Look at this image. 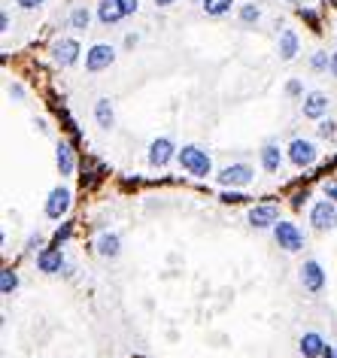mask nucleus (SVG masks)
<instances>
[{
	"instance_id": "aec40b11",
	"label": "nucleus",
	"mask_w": 337,
	"mask_h": 358,
	"mask_svg": "<svg viewBox=\"0 0 337 358\" xmlns=\"http://www.w3.org/2000/svg\"><path fill=\"white\" fill-rule=\"evenodd\" d=\"M95 119H97V125H101L104 131H110V128L116 125V110H113L110 97H101V101L95 103Z\"/></svg>"
},
{
	"instance_id": "e433bc0d",
	"label": "nucleus",
	"mask_w": 337,
	"mask_h": 358,
	"mask_svg": "<svg viewBox=\"0 0 337 358\" xmlns=\"http://www.w3.org/2000/svg\"><path fill=\"white\" fill-rule=\"evenodd\" d=\"M176 0H155V6H173Z\"/></svg>"
},
{
	"instance_id": "4c0bfd02",
	"label": "nucleus",
	"mask_w": 337,
	"mask_h": 358,
	"mask_svg": "<svg viewBox=\"0 0 337 358\" xmlns=\"http://www.w3.org/2000/svg\"><path fill=\"white\" fill-rule=\"evenodd\" d=\"M334 358H337V346H334Z\"/></svg>"
},
{
	"instance_id": "4468645a",
	"label": "nucleus",
	"mask_w": 337,
	"mask_h": 358,
	"mask_svg": "<svg viewBox=\"0 0 337 358\" xmlns=\"http://www.w3.org/2000/svg\"><path fill=\"white\" fill-rule=\"evenodd\" d=\"M95 249H97V255L101 258H119L122 255V237L116 231H104L101 237H97Z\"/></svg>"
},
{
	"instance_id": "f3484780",
	"label": "nucleus",
	"mask_w": 337,
	"mask_h": 358,
	"mask_svg": "<svg viewBox=\"0 0 337 358\" xmlns=\"http://www.w3.org/2000/svg\"><path fill=\"white\" fill-rule=\"evenodd\" d=\"M122 19H125V12H122L119 0H101L97 3V21L101 25H119Z\"/></svg>"
},
{
	"instance_id": "393cba45",
	"label": "nucleus",
	"mask_w": 337,
	"mask_h": 358,
	"mask_svg": "<svg viewBox=\"0 0 337 358\" xmlns=\"http://www.w3.org/2000/svg\"><path fill=\"white\" fill-rule=\"evenodd\" d=\"M310 67L316 73H322V70H331V58H328V52H316V55L310 58Z\"/></svg>"
},
{
	"instance_id": "39448f33",
	"label": "nucleus",
	"mask_w": 337,
	"mask_h": 358,
	"mask_svg": "<svg viewBox=\"0 0 337 358\" xmlns=\"http://www.w3.org/2000/svg\"><path fill=\"white\" fill-rule=\"evenodd\" d=\"M316 155H319L316 143H313V140H304V137H295V140L289 143V149H286V158H289V161H292L295 167H310L313 161H316Z\"/></svg>"
},
{
	"instance_id": "b1692460",
	"label": "nucleus",
	"mask_w": 337,
	"mask_h": 358,
	"mask_svg": "<svg viewBox=\"0 0 337 358\" xmlns=\"http://www.w3.org/2000/svg\"><path fill=\"white\" fill-rule=\"evenodd\" d=\"M88 21H91V12L86 10V6H76V10L70 12V25H73L76 30H86Z\"/></svg>"
},
{
	"instance_id": "f257e3e1",
	"label": "nucleus",
	"mask_w": 337,
	"mask_h": 358,
	"mask_svg": "<svg viewBox=\"0 0 337 358\" xmlns=\"http://www.w3.org/2000/svg\"><path fill=\"white\" fill-rule=\"evenodd\" d=\"M176 161H180L182 170L191 173V177H198V179H206L213 170V158L206 155L201 146H195V143H189V146H182L180 152H176Z\"/></svg>"
},
{
	"instance_id": "4be33fe9",
	"label": "nucleus",
	"mask_w": 337,
	"mask_h": 358,
	"mask_svg": "<svg viewBox=\"0 0 337 358\" xmlns=\"http://www.w3.org/2000/svg\"><path fill=\"white\" fill-rule=\"evenodd\" d=\"M15 288H19V273H12V270L0 273V292H3V298H10Z\"/></svg>"
},
{
	"instance_id": "5701e85b",
	"label": "nucleus",
	"mask_w": 337,
	"mask_h": 358,
	"mask_svg": "<svg viewBox=\"0 0 337 358\" xmlns=\"http://www.w3.org/2000/svg\"><path fill=\"white\" fill-rule=\"evenodd\" d=\"M240 21L243 25H258V21H262V10H258L256 3H243L240 6Z\"/></svg>"
},
{
	"instance_id": "7c9ffc66",
	"label": "nucleus",
	"mask_w": 337,
	"mask_h": 358,
	"mask_svg": "<svg viewBox=\"0 0 337 358\" xmlns=\"http://www.w3.org/2000/svg\"><path fill=\"white\" fill-rule=\"evenodd\" d=\"M325 197H328V201H334V203H337V179L325 182Z\"/></svg>"
},
{
	"instance_id": "ddd939ff",
	"label": "nucleus",
	"mask_w": 337,
	"mask_h": 358,
	"mask_svg": "<svg viewBox=\"0 0 337 358\" xmlns=\"http://www.w3.org/2000/svg\"><path fill=\"white\" fill-rule=\"evenodd\" d=\"M37 268H40V273H61L64 270V252H61V246L43 249V252L37 255Z\"/></svg>"
},
{
	"instance_id": "72a5a7b5",
	"label": "nucleus",
	"mask_w": 337,
	"mask_h": 358,
	"mask_svg": "<svg viewBox=\"0 0 337 358\" xmlns=\"http://www.w3.org/2000/svg\"><path fill=\"white\" fill-rule=\"evenodd\" d=\"M0 28H3V34H10V12L3 10V15H0Z\"/></svg>"
},
{
	"instance_id": "0eeeda50",
	"label": "nucleus",
	"mask_w": 337,
	"mask_h": 358,
	"mask_svg": "<svg viewBox=\"0 0 337 358\" xmlns=\"http://www.w3.org/2000/svg\"><path fill=\"white\" fill-rule=\"evenodd\" d=\"M113 61H116V49L106 46V43H95L86 52V70L88 73H101V70H106V67L113 64Z\"/></svg>"
},
{
	"instance_id": "bb28decb",
	"label": "nucleus",
	"mask_w": 337,
	"mask_h": 358,
	"mask_svg": "<svg viewBox=\"0 0 337 358\" xmlns=\"http://www.w3.org/2000/svg\"><path fill=\"white\" fill-rule=\"evenodd\" d=\"M334 131H337V125H334L331 119H322V121H319V134H322V137H334Z\"/></svg>"
},
{
	"instance_id": "c756f323",
	"label": "nucleus",
	"mask_w": 337,
	"mask_h": 358,
	"mask_svg": "<svg viewBox=\"0 0 337 358\" xmlns=\"http://www.w3.org/2000/svg\"><path fill=\"white\" fill-rule=\"evenodd\" d=\"M222 201H225V203H243V201H249V197H243L240 192H225V195H222Z\"/></svg>"
},
{
	"instance_id": "f03ea898",
	"label": "nucleus",
	"mask_w": 337,
	"mask_h": 358,
	"mask_svg": "<svg viewBox=\"0 0 337 358\" xmlns=\"http://www.w3.org/2000/svg\"><path fill=\"white\" fill-rule=\"evenodd\" d=\"M273 240H277V246L286 249V252H301L307 237H304V231L295 222H277L273 225Z\"/></svg>"
},
{
	"instance_id": "9d476101",
	"label": "nucleus",
	"mask_w": 337,
	"mask_h": 358,
	"mask_svg": "<svg viewBox=\"0 0 337 358\" xmlns=\"http://www.w3.org/2000/svg\"><path fill=\"white\" fill-rule=\"evenodd\" d=\"M247 219L256 231H264V228H273L280 222V210H277V203H258V207L249 210Z\"/></svg>"
},
{
	"instance_id": "1a4fd4ad",
	"label": "nucleus",
	"mask_w": 337,
	"mask_h": 358,
	"mask_svg": "<svg viewBox=\"0 0 337 358\" xmlns=\"http://www.w3.org/2000/svg\"><path fill=\"white\" fill-rule=\"evenodd\" d=\"M79 55H82V49L73 37H64V40H58L52 46V58H55L58 67H73L76 61H79Z\"/></svg>"
},
{
	"instance_id": "f704fd0d",
	"label": "nucleus",
	"mask_w": 337,
	"mask_h": 358,
	"mask_svg": "<svg viewBox=\"0 0 337 358\" xmlns=\"http://www.w3.org/2000/svg\"><path fill=\"white\" fill-rule=\"evenodd\" d=\"M10 97H15V101H21V97H25V91H21V86H10Z\"/></svg>"
},
{
	"instance_id": "c9c22d12",
	"label": "nucleus",
	"mask_w": 337,
	"mask_h": 358,
	"mask_svg": "<svg viewBox=\"0 0 337 358\" xmlns=\"http://www.w3.org/2000/svg\"><path fill=\"white\" fill-rule=\"evenodd\" d=\"M331 76H334V79H337V52H334V55H331Z\"/></svg>"
},
{
	"instance_id": "2f4dec72",
	"label": "nucleus",
	"mask_w": 337,
	"mask_h": 358,
	"mask_svg": "<svg viewBox=\"0 0 337 358\" xmlns=\"http://www.w3.org/2000/svg\"><path fill=\"white\" fill-rule=\"evenodd\" d=\"M286 95H292V97H295V95H301V82H295V79L289 82V86H286Z\"/></svg>"
},
{
	"instance_id": "7ed1b4c3",
	"label": "nucleus",
	"mask_w": 337,
	"mask_h": 358,
	"mask_svg": "<svg viewBox=\"0 0 337 358\" xmlns=\"http://www.w3.org/2000/svg\"><path fill=\"white\" fill-rule=\"evenodd\" d=\"M216 179H219V186H225V188H247L249 182L256 179V170H252L249 164L237 161V164H228V167H222Z\"/></svg>"
},
{
	"instance_id": "9b49d317",
	"label": "nucleus",
	"mask_w": 337,
	"mask_h": 358,
	"mask_svg": "<svg viewBox=\"0 0 337 358\" xmlns=\"http://www.w3.org/2000/svg\"><path fill=\"white\" fill-rule=\"evenodd\" d=\"M301 112H304V119L322 121L328 116V95H322V91H307L301 101Z\"/></svg>"
},
{
	"instance_id": "20e7f679",
	"label": "nucleus",
	"mask_w": 337,
	"mask_h": 358,
	"mask_svg": "<svg viewBox=\"0 0 337 358\" xmlns=\"http://www.w3.org/2000/svg\"><path fill=\"white\" fill-rule=\"evenodd\" d=\"M310 225L316 231H334L337 228V203L334 201H316L310 210Z\"/></svg>"
},
{
	"instance_id": "6ab92c4d",
	"label": "nucleus",
	"mask_w": 337,
	"mask_h": 358,
	"mask_svg": "<svg viewBox=\"0 0 337 358\" xmlns=\"http://www.w3.org/2000/svg\"><path fill=\"white\" fill-rule=\"evenodd\" d=\"M301 355L304 358H322L325 355V340H322V334H316V331H307L301 337Z\"/></svg>"
},
{
	"instance_id": "dca6fc26",
	"label": "nucleus",
	"mask_w": 337,
	"mask_h": 358,
	"mask_svg": "<svg viewBox=\"0 0 337 358\" xmlns=\"http://www.w3.org/2000/svg\"><path fill=\"white\" fill-rule=\"evenodd\" d=\"M258 161H262V170L280 173V167H282V149L277 146V143H267V146L258 152Z\"/></svg>"
},
{
	"instance_id": "c85d7f7f",
	"label": "nucleus",
	"mask_w": 337,
	"mask_h": 358,
	"mask_svg": "<svg viewBox=\"0 0 337 358\" xmlns=\"http://www.w3.org/2000/svg\"><path fill=\"white\" fill-rule=\"evenodd\" d=\"M15 3H19V6H21V10L34 12V10H40V6L46 3V0H15Z\"/></svg>"
},
{
	"instance_id": "473e14b6",
	"label": "nucleus",
	"mask_w": 337,
	"mask_h": 358,
	"mask_svg": "<svg viewBox=\"0 0 337 358\" xmlns=\"http://www.w3.org/2000/svg\"><path fill=\"white\" fill-rule=\"evenodd\" d=\"M40 243H43V237H40V234H34V237L28 240V252H34V249L40 246Z\"/></svg>"
},
{
	"instance_id": "cd10ccee",
	"label": "nucleus",
	"mask_w": 337,
	"mask_h": 358,
	"mask_svg": "<svg viewBox=\"0 0 337 358\" xmlns=\"http://www.w3.org/2000/svg\"><path fill=\"white\" fill-rule=\"evenodd\" d=\"M70 231H73V228H70V225L58 228V231H55V246H61V243H67V240H70Z\"/></svg>"
},
{
	"instance_id": "6e6552de",
	"label": "nucleus",
	"mask_w": 337,
	"mask_h": 358,
	"mask_svg": "<svg viewBox=\"0 0 337 358\" xmlns=\"http://www.w3.org/2000/svg\"><path fill=\"white\" fill-rule=\"evenodd\" d=\"M176 152H180V149L173 146L171 137H158V140L149 143V164L152 167H167L176 158Z\"/></svg>"
},
{
	"instance_id": "2eb2a0df",
	"label": "nucleus",
	"mask_w": 337,
	"mask_h": 358,
	"mask_svg": "<svg viewBox=\"0 0 337 358\" xmlns=\"http://www.w3.org/2000/svg\"><path fill=\"white\" fill-rule=\"evenodd\" d=\"M298 49H301V40H298L295 30H292V28L280 30V40H277V52H280V58H282V61H295Z\"/></svg>"
},
{
	"instance_id": "a878e982",
	"label": "nucleus",
	"mask_w": 337,
	"mask_h": 358,
	"mask_svg": "<svg viewBox=\"0 0 337 358\" xmlns=\"http://www.w3.org/2000/svg\"><path fill=\"white\" fill-rule=\"evenodd\" d=\"M119 6L125 15H134L137 10H140V0H119Z\"/></svg>"
},
{
	"instance_id": "58836bf2",
	"label": "nucleus",
	"mask_w": 337,
	"mask_h": 358,
	"mask_svg": "<svg viewBox=\"0 0 337 358\" xmlns=\"http://www.w3.org/2000/svg\"><path fill=\"white\" fill-rule=\"evenodd\" d=\"M292 3H295V0H292Z\"/></svg>"
},
{
	"instance_id": "412c9836",
	"label": "nucleus",
	"mask_w": 337,
	"mask_h": 358,
	"mask_svg": "<svg viewBox=\"0 0 337 358\" xmlns=\"http://www.w3.org/2000/svg\"><path fill=\"white\" fill-rule=\"evenodd\" d=\"M231 6H234V0H201V10L210 15V19H219V15L231 12Z\"/></svg>"
},
{
	"instance_id": "f8f14e48",
	"label": "nucleus",
	"mask_w": 337,
	"mask_h": 358,
	"mask_svg": "<svg viewBox=\"0 0 337 358\" xmlns=\"http://www.w3.org/2000/svg\"><path fill=\"white\" fill-rule=\"evenodd\" d=\"M301 286L307 288V292H313V295L325 288V270H322V264H319L316 258L304 261V268H301Z\"/></svg>"
},
{
	"instance_id": "423d86ee",
	"label": "nucleus",
	"mask_w": 337,
	"mask_h": 358,
	"mask_svg": "<svg viewBox=\"0 0 337 358\" xmlns=\"http://www.w3.org/2000/svg\"><path fill=\"white\" fill-rule=\"evenodd\" d=\"M70 203H73L70 188H67V186H55L49 192V197H46V216H49V219H64L67 210H70Z\"/></svg>"
},
{
	"instance_id": "a211bd4d",
	"label": "nucleus",
	"mask_w": 337,
	"mask_h": 358,
	"mask_svg": "<svg viewBox=\"0 0 337 358\" xmlns=\"http://www.w3.org/2000/svg\"><path fill=\"white\" fill-rule=\"evenodd\" d=\"M55 164H58V173H61V177H73L76 158H73L70 143H58V146H55Z\"/></svg>"
}]
</instances>
